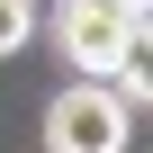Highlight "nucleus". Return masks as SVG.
Instances as JSON below:
<instances>
[{
  "instance_id": "nucleus-1",
  "label": "nucleus",
  "mask_w": 153,
  "mask_h": 153,
  "mask_svg": "<svg viewBox=\"0 0 153 153\" xmlns=\"http://www.w3.org/2000/svg\"><path fill=\"white\" fill-rule=\"evenodd\" d=\"M54 36H63V63L108 72L117 54H135V45H144V9H126V0H63Z\"/></svg>"
},
{
  "instance_id": "nucleus-2",
  "label": "nucleus",
  "mask_w": 153,
  "mask_h": 153,
  "mask_svg": "<svg viewBox=\"0 0 153 153\" xmlns=\"http://www.w3.org/2000/svg\"><path fill=\"white\" fill-rule=\"evenodd\" d=\"M45 153H126V108L108 90H63L45 108Z\"/></svg>"
},
{
  "instance_id": "nucleus-3",
  "label": "nucleus",
  "mask_w": 153,
  "mask_h": 153,
  "mask_svg": "<svg viewBox=\"0 0 153 153\" xmlns=\"http://www.w3.org/2000/svg\"><path fill=\"white\" fill-rule=\"evenodd\" d=\"M27 27H36V0H0V54H18Z\"/></svg>"
},
{
  "instance_id": "nucleus-4",
  "label": "nucleus",
  "mask_w": 153,
  "mask_h": 153,
  "mask_svg": "<svg viewBox=\"0 0 153 153\" xmlns=\"http://www.w3.org/2000/svg\"><path fill=\"white\" fill-rule=\"evenodd\" d=\"M126 9H144V0H126Z\"/></svg>"
}]
</instances>
